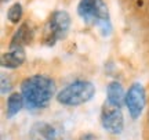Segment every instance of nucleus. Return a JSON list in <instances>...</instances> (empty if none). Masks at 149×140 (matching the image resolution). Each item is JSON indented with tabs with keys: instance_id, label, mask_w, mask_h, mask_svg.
Masks as SVG:
<instances>
[{
	"instance_id": "nucleus-1",
	"label": "nucleus",
	"mask_w": 149,
	"mask_h": 140,
	"mask_svg": "<svg viewBox=\"0 0 149 140\" xmlns=\"http://www.w3.org/2000/svg\"><path fill=\"white\" fill-rule=\"evenodd\" d=\"M55 82L47 75H32L21 83V93L25 106L31 110L48 107L55 94Z\"/></svg>"
},
{
	"instance_id": "nucleus-2",
	"label": "nucleus",
	"mask_w": 149,
	"mask_h": 140,
	"mask_svg": "<svg viewBox=\"0 0 149 140\" xmlns=\"http://www.w3.org/2000/svg\"><path fill=\"white\" fill-rule=\"evenodd\" d=\"M77 14L86 25L97 29L101 36H111L112 21L108 6L104 0H80L77 4Z\"/></svg>"
},
{
	"instance_id": "nucleus-3",
	"label": "nucleus",
	"mask_w": 149,
	"mask_h": 140,
	"mask_svg": "<svg viewBox=\"0 0 149 140\" xmlns=\"http://www.w3.org/2000/svg\"><path fill=\"white\" fill-rule=\"evenodd\" d=\"M95 96V86L90 81L77 79L57 93V101L66 107H77Z\"/></svg>"
},
{
	"instance_id": "nucleus-4",
	"label": "nucleus",
	"mask_w": 149,
	"mask_h": 140,
	"mask_svg": "<svg viewBox=\"0 0 149 140\" xmlns=\"http://www.w3.org/2000/svg\"><path fill=\"white\" fill-rule=\"evenodd\" d=\"M70 28V17L66 11H54L50 15L46 28H44V43L47 46H54V44L64 40L69 32Z\"/></svg>"
},
{
	"instance_id": "nucleus-5",
	"label": "nucleus",
	"mask_w": 149,
	"mask_h": 140,
	"mask_svg": "<svg viewBox=\"0 0 149 140\" xmlns=\"http://www.w3.org/2000/svg\"><path fill=\"white\" fill-rule=\"evenodd\" d=\"M101 124L107 132L112 135H120L124 128V117L122 108L105 100L101 108Z\"/></svg>"
},
{
	"instance_id": "nucleus-6",
	"label": "nucleus",
	"mask_w": 149,
	"mask_h": 140,
	"mask_svg": "<svg viewBox=\"0 0 149 140\" xmlns=\"http://www.w3.org/2000/svg\"><path fill=\"white\" fill-rule=\"evenodd\" d=\"M146 106V92L141 82H134L126 93V107L133 119H138Z\"/></svg>"
},
{
	"instance_id": "nucleus-7",
	"label": "nucleus",
	"mask_w": 149,
	"mask_h": 140,
	"mask_svg": "<svg viewBox=\"0 0 149 140\" xmlns=\"http://www.w3.org/2000/svg\"><path fill=\"white\" fill-rule=\"evenodd\" d=\"M26 60V54L24 47H13L10 51L3 53L1 56V67L7 70H15L18 67H21Z\"/></svg>"
},
{
	"instance_id": "nucleus-8",
	"label": "nucleus",
	"mask_w": 149,
	"mask_h": 140,
	"mask_svg": "<svg viewBox=\"0 0 149 140\" xmlns=\"http://www.w3.org/2000/svg\"><path fill=\"white\" fill-rule=\"evenodd\" d=\"M33 36H35V31L31 27L29 22H24L21 27L15 31V33L13 35L10 42V49L13 47H24L32 42Z\"/></svg>"
},
{
	"instance_id": "nucleus-9",
	"label": "nucleus",
	"mask_w": 149,
	"mask_h": 140,
	"mask_svg": "<svg viewBox=\"0 0 149 140\" xmlns=\"http://www.w3.org/2000/svg\"><path fill=\"white\" fill-rule=\"evenodd\" d=\"M126 93L127 92H124V87L120 82L112 81L107 87V101L122 108L123 104H126Z\"/></svg>"
},
{
	"instance_id": "nucleus-10",
	"label": "nucleus",
	"mask_w": 149,
	"mask_h": 140,
	"mask_svg": "<svg viewBox=\"0 0 149 140\" xmlns=\"http://www.w3.org/2000/svg\"><path fill=\"white\" fill-rule=\"evenodd\" d=\"M24 106H25V101H24L22 93L11 92L8 94V98H7V104H6V115H7V118L15 117L17 114L24 108Z\"/></svg>"
},
{
	"instance_id": "nucleus-11",
	"label": "nucleus",
	"mask_w": 149,
	"mask_h": 140,
	"mask_svg": "<svg viewBox=\"0 0 149 140\" xmlns=\"http://www.w3.org/2000/svg\"><path fill=\"white\" fill-rule=\"evenodd\" d=\"M7 18L11 24H18L22 18V6L21 3H14L7 10Z\"/></svg>"
},
{
	"instance_id": "nucleus-12",
	"label": "nucleus",
	"mask_w": 149,
	"mask_h": 140,
	"mask_svg": "<svg viewBox=\"0 0 149 140\" xmlns=\"http://www.w3.org/2000/svg\"><path fill=\"white\" fill-rule=\"evenodd\" d=\"M11 87H13V83H11L10 76H6L4 74H3V75H1V94L10 93Z\"/></svg>"
},
{
	"instance_id": "nucleus-13",
	"label": "nucleus",
	"mask_w": 149,
	"mask_h": 140,
	"mask_svg": "<svg viewBox=\"0 0 149 140\" xmlns=\"http://www.w3.org/2000/svg\"><path fill=\"white\" fill-rule=\"evenodd\" d=\"M95 137H94V135H90V133H87V135H83L80 136L77 140H94Z\"/></svg>"
},
{
	"instance_id": "nucleus-14",
	"label": "nucleus",
	"mask_w": 149,
	"mask_h": 140,
	"mask_svg": "<svg viewBox=\"0 0 149 140\" xmlns=\"http://www.w3.org/2000/svg\"><path fill=\"white\" fill-rule=\"evenodd\" d=\"M10 0H1V3H8Z\"/></svg>"
}]
</instances>
